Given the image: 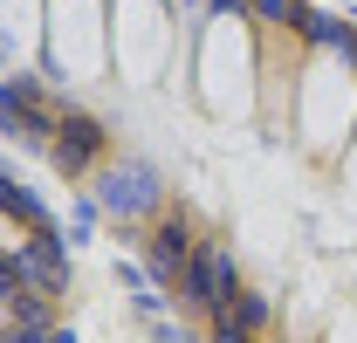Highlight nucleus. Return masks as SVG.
Returning <instances> with one entry per match:
<instances>
[{
    "mask_svg": "<svg viewBox=\"0 0 357 343\" xmlns=\"http://www.w3.org/2000/svg\"><path fill=\"white\" fill-rule=\"evenodd\" d=\"M234 296H241L234 254H227V247H199V254H192V268H185V302H199V309H213V316H220Z\"/></svg>",
    "mask_w": 357,
    "mask_h": 343,
    "instance_id": "f257e3e1",
    "label": "nucleus"
},
{
    "mask_svg": "<svg viewBox=\"0 0 357 343\" xmlns=\"http://www.w3.org/2000/svg\"><path fill=\"white\" fill-rule=\"evenodd\" d=\"M151 199H158V178H151L144 165H124V172L103 178V213H124V220H131V213H144Z\"/></svg>",
    "mask_w": 357,
    "mask_h": 343,
    "instance_id": "f03ea898",
    "label": "nucleus"
},
{
    "mask_svg": "<svg viewBox=\"0 0 357 343\" xmlns=\"http://www.w3.org/2000/svg\"><path fill=\"white\" fill-rule=\"evenodd\" d=\"M192 234H185V220H165L158 234H151V275L158 282H185V268H192Z\"/></svg>",
    "mask_w": 357,
    "mask_h": 343,
    "instance_id": "7ed1b4c3",
    "label": "nucleus"
},
{
    "mask_svg": "<svg viewBox=\"0 0 357 343\" xmlns=\"http://www.w3.org/2000/svg\"><path fill=\"white\" fill-rule=\"evenodd\" d=\"M21 275L42 282V289H62V241H48V234H42V241L21 254Z\"/></svg>",
    "mask_w": 357,
    "mask_h": 343,
    "instance_id": "20e7f679",
    "label": "nucleus"
},
{
    "mask_svg": "<svg viewBox=\"0 0 357 343\" xmlns=\"http://www.w3.org/2000/svg\"><path fill=\"white\" fill-rule=\"evenodd\" d=\"M261 323H268V296H234L220 309V330H248V337H255Z\"/></svg>",
    "mask_w": 357,
    "mask_h": 343,
    "instance_id": "39448f33",
    "label": "nucleus"
},
{
    "mask_svg": "<svg viewBox=\"0 0 357 343\" xmlns=\"http://www.w3.org/2000/svg\"><path fill=\"white\" fill-rule=\"evenodd\" d=\"M261 21H296V0H255Z\"/></svg>",
    "mask_w": 357,
    "mask_h": 343,
    "instance_id": "423d86ee",
    "label": "nucleus"
},
{
    "mask_svg": "<svg viewBox=\"0 0 357 343\" xmlns=\"http://www.w3.org/2000/svg\"><path fill=\"white\" fill-rule=\"evenodd\" d=\"M0 296H21V261L0 254Z\"/></svg>",
    "mask_w": 357,
    "mask_h": 343,
    "instance_id": "0eeeda50",
    "label": "nucleus"
},
{
    "mask_svg": "<svg viewBox=\"0 0 357 343\" xmlns=\"http://www.w3.org/2000/svg\"><path fill=\"white\" fill-rule=\"evenodd\" d=\"M213 343H255L248 330H213Z\"/></svg>",
    "mask_w": 357,
    "mask_h": 343,
    "instance_id": "6e6552de",
    "label": "nucleus"
},
{
    "mask_svg": "<svg viewBox=\"0 0 357 343\" xmlns=\"http://www.w3.org/2000/svg\"><path fill=\"white\" fill-rule=\"evenodd\" d=\"M213 7H234V14H241V0H213Z\"/></svg>",
    "mask_w": 357,
    "mask_h": 343,
    "instance_id": "1a4fd4ad",
    "label": "nucleus"
}]
</instances>
